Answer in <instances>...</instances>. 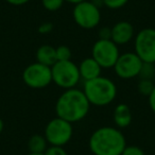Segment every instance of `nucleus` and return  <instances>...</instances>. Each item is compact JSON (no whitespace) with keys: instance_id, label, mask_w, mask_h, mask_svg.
<instances>
[{"instance_id":"obj_1","label":"nucleus","mask_w":155,"mask_h":155,"mask_svg":"<svg viewBox=\"0 0 155 155\" xmlns=\"http://www.w3.org/2000/svg\"><path fill=\"white\" fill-rule=\"evenodd\" d=\"M91 103L84 91L77 87L64 91L55 102L56 116L70 123L80 122L87 116Z\"/></svg>"},{"instance_id":"obj_2","label":"nucleus","mask_w":155,"mask_h":155,"mask_svg":"<svg viewBox=\"0 0 155 155\" xmlns=\"http://www.w3.org/2000/svg\"><path fill=\"white\" fill-rule=\"evenodd\" d=\"M88 146L94 155H121L127 140L118 127H101L93 132Z\"/></svg>"},{"instance_id":"obj_3","label":"nucleus","mask_w":155,"mask_h":155,"mask_svg":"<svg viewBox=\"0 0 155 155\" xmlns=\"http://www.w3.org/2000/svg\"><path fill=\"white\" fill-rule=\"evenodd\" d=\"M82 91H84L91 105L100 106V107L113 103L116 99L118 91L114 81L103 75L84 82Z\"/></svg>"},{"instance_id":"obj_4","label":"nucleus","mask_w":155,"mask_h":155,"mask_svg":"<svg viewBox=\"0 0 155 155\" xmlns=\"http://www.w3.org/2000/svg\"><path fill=\"white\" fill-rule=\"evenodd\" d=\"M52 82L64 91L74 88L81 80L79 66L72 61H58L51 67Z\"/></svg>"},{"instance_id":"obj_5","label":"nucleus","mask_w":155,"mask_h":155,"mask_svg":"<svg viewBox=\"0 0 155 155\" xmlns=\"http://www.w3.org/2000/svg\"><path fill=\"white\" fill-rule=\"evenodd\" d=\"M72 18L80 28L91 30L99 26L101 21V11L91 0H85L83 2L74 5Z\"/></svg>"},{"instance_id":"obj_6","label":"nucleus","mask_w":155,"mask_h":155,"mask_svg":"<svg viewBox=\"0 0 155 155\" xmlns=\"http://www.w3.org/2000/svg\"><path fill=\"white\" fill-rule=\"evenodd\" d=\"M73 135L72 123L56 116L47 123L44 136L50 146L64 147L67 144Z\"/></svg>"},{"instance_id":"obj_7","label":"nucleus","mask_w":155,"mask_h":155,"mask_svg":"<svg viewBox=\"0 0 155 155\" xmlns=\"http://www.w3.org/2000/svg\"><path fill=\"white\" fill-rule=\"evenodd\" d=\"M22 81L32 89H43L52 83L51 67L38 62L28 65L22 71Z\"/></svg>"},{"instance_id":"obj_8","label":"nucleus","mask_w":155,"mask_h":155,"mask_svg":"<svg viewBox=\"0 0 155 155\" xmlns=\"http://www.w3.org/2000/svg\"><path fill=\"white\" fill-rule=\"evenodd\" d=\"M119 46L112 39H98L91 48V58H94L103 69L113 68L119 55Z\"/></svg>"},{"instance_id":"obj_9","label":"nucleus","mask_w":155,"mask_h":155,"mask_svg":"<svg viewBox=\"0 0 155 155\" xmlns=\"http://www.w3.org/2000/svg\"><path fill=\"white\" fill-rule=\"evenodd\" d=\"M134 52L142 62L155 64V29H141L134 37Z\"/></svg>"},{"instance_id":"obj_10","label":"nucleus","mask_w":155,"mask_h":155,"mask_svg":"<svg viewBox=\"0 0 155 155\" xmlns=\"http://www.w3.org/2000/svg\"><path fill=\"white\" fill-rule=\"evenodd\" d=\"M142 63L143 62L134 51L124 52L119 55L113 68L118 78L122 80H131L138 77Z\"/></svg>"},{"instance_id":"obj_11","label":"nucleus","mask_w":155,"mask_h":155,"mask_svg":"<svg viewBox=\"0 0 155 155\" xmlns=\"http://www.w3.org/2000/svg\"><path fill=\"white\" fill-rule=\"evenodd\" d=\"M135 37V29L133 25L125 20L118 21L112 27L110 39L117 46H124Z\"/></svg>"},{"instance_id":"obj_12","label":"nucleus","mask_w":155,"mask_h":155,"mask_svg":"<svg viewBox=\"0 0 155 155\" xmlns=\"http://www.w3.org/2000/svg\"><path fill=\"white\" fill-rule=\"evenodd\" d=\"M102 67L94 58H85L79 64V72H80L81 80L84 82L94 80L96 78L100 77L102 72Z\"/></svg>"},{"instance_id":"obj_13","label":"nucleus","mask_w":155,"mask_h":155,"mask_svg":"<svg viewBox=\"0 0 155 155\" xmlns=\"http://www.w3.org/2000/svg\"><path fill=\"white\" fill-rule=\"evenodd\" d=\"M113 118H114V122L116 124V127H118L120 130L127 127L131 124L132 119H133L130 106L125 103H119L115 107Z\"/></svg>"},{"instance_id":"obj_14","label":"nucleus","mask_w":155,"mask_h":155,"mask_svg":"<svg viewBox=\"0 0 155 155\" xmlns=\"http://www.w3.org/2000/svg\"><path fill=\"white\" fill-rule=\"evenodd\" d=\"M35 58H36V62L49 67H52L58 62L55 48L48 44L41 45L37 48L35 52Z\"/></svg>"},{"instance_id":"obj_15","label":"nucleus","mask_w":155,"mask_h":155,"mask_svg":"<svg viewBox=\"0 0 155 155\" xmlns=\"http://www.w3.org/2000/svg\"><path fill=\"white\" fill-rule=\"evenodd\" d=\"M48 141L46 137L41 134H34L28 140V149L30 153L44 154L48 148Z\"/></svg>"},{"instance_id":"obj_16","label":"nucleus","mask_w":155,"mask_h":155,"mask_svg":"<svg viewBox=\"0 0 155 155\" xmlns=\"http://www.w3.org/2000/svg\"><path fill=\"white\" fill-rule=\"evenodd\" d=\"M155 77V64L154 63L143 62L140 68L138 78L139 79H146V80H153Z\"/></svg>"},{"instance_id":"obj_17","label":"nucleus","mask_w":155,"mask_h":155,"mask_svg":"<svg viewBox=\"0 0 155 155\" xmlns=\"http://www.w3.org/2000/svg\"><path fill=\"white\" fill-rule=\"evenodd\" d=\"M155 87V83L153 80H146V79H139L137 85V91L143 97H149Z\"/></svg>"},{"instance_id":"obj_18","label":"nucleus","mask_w":155,"mask_h":155,"mask_svg":"<svg viewBox=\"0 0 155 155\" xmlns=\"http://www.w3.org/2000/svg\"><path fill=\"white\" fill-rule=\"evenodd\" d=\"M65 0H41V5L47 11L56 12L64 5Z\"/></svg>"},{"instance_id":"obj_19","label":"nucleus","mask_w":155,"mask_h":155,"mask_svg":"<svg viewBox=\"0 0 155 155\" xmlns=\"http://www.w3.org/2000/svg\"><path fill=\"white\" fill-rule=\"evenodd\" d=\"M56 50V58L58 61H70L71 56H72V52L71 49L68 46L61 45L55 48Z\"/></svg>"},{"instance_id":"obj_20","label":"nucleus","mask_w":155,"mask_h":155,"mask_svg":"<svg viewBox=\"0 0 155 155\" xmlns=\"http://www.w3.org/2000/svg\"><path fill=\"white\" fill-rule=\"evenodd\" d=\"M103 1V5L106 7L107 9L110 10H118L123 8L127 2L129 0H102Z\"/></svg>"},{"instance_id":"obj_21","label":"nucleus","mask_w":155,"mask_h":155,"mask_svg":"<svg viewBox=\"0 0 155 155\" xmlns=\"http://www.w3.org/2000/svg\"><path fill=\"white\" fill-rule=\"evenodd\" d=\"M121 155H146V153L140 147L134 146V144H131V146L127 144Z\"/></svg>"},{"instance_id":"obj_22","label":"nucleus","mask_w":155,"mask_h":155,"mask_svg":"<svg viewBox=\"0 0 155 155\" xmlns=\"http://www.w3.org/2000/svg\"><path fill=\"white\" fill-rule=\"evenodd\" d=\"M44 155H68L67 151L64 149V147L60 146H50L45 151Z\"/></svg>"},{"instance_id":"obj_23","label":"nucleus","mask_w":155,"mask_h":155,"mask_svg":"<svg viewBox=\"0 0 155 155\" xmlns=\"http://www.w3.org/2000/svg\"><path fill=\"white\" fill-rule=\"evenodd\" d=\"M52 30H53V24H52V22H49V21H45L38 26L37 32L41 35H46V34H49Z\"/></svg>"},{"instance_id":"obj_24","label":"nucleus","mask_w":155,"mask_h":155,"mask_svg":"<svg viewBox=\"0 0 155 155\" xmlns=\"http://www.w3.org/2000/svg\"><path fill=\"white\" fill-rule=\"evenodd\" d=\"M99 39H110L112 36V28H108V27H102L99 30Z\"/></svg>"},{"instance_id":"obj_25","label":"nucleus","mask_w":155,"mask_h":155,"mask_svg":"<svg viewBox=\"0 0 155 155\" xmlns=\"http://www.w3.org/2000/svg\"><path fill=\"white\" fill-rule=\"evenodd\" d=\"M148 99H149V105H150L151 110L155 114V87L152 91V93H151V95L148 97Z\"/></svg>"},{"instance_id":"obj_26","label":"nucleus","mask_w":155,"mask_h":155,"mask_svg":"<svg viewBox=\"0 0 155 155\" xmlns=\"http://www.w3.org/2000/svg\"><path fill=\"white\" fill-rule=\"evenodd\" d=\"M5 1L11 5L20 7V5H26V3H28L30 0H5Z\"/></svg>"},{"instance_id":"obj_27","label":"nucleus","mask_w":155,"mask_h":155,"mask_svg":"<svg viewBox=\"0 0 155 155\" xmlns=\"http://www.w3.org/2000/svg\"><path fill=\"white\" fill-rule=\"evenodd\" d=\"M65 1L74 5H78V3H80V2H83V1H85V0H65Z\"/></svg>"},{"instance_id":"obj_28","label":"nucleus","mask_w":155,"mask_h":155,"mask_svg":"<svg viewBox=\"0 0 155 155\" xmlns=\"http://www.w3.org/2000/svg\"><path fill=\"white\" fill-rule=\"evenodd\" d=\"M3 129H5V123H3V120L0 118V134L2 133Z\"/></svg>"},{"instance_id":"obj_29","label":"nucleus","mask_w":155,"mask_h":155,"mask_svg":"<svg viewBox=\"0 0 155 155\" xmlns=\"http://www.w3.org/2000/svg\"><path fill=\"white\" fill-rule=\"evenodd\" d=\"M27 155H44V154H37V153H29Z\"/></svg>"},{"instance_id":"obj_30","label":"nucleus","mask_w":155,"mask_h":155,"mask_svg":"<svg viewBox=\"0 0 155 155\" xmlns=\"http://www.w3.org/2000/svg\"><path fill=\"white\" fill-rule=\"evenodd\" d=\"M154 81H155V77H154Z\"/></svg>"}]
</instances>
